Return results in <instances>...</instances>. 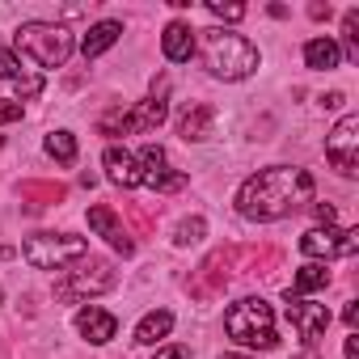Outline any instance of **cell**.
<instances>
[{"label":"cell","instance_id":"1","mask_svg":"<svg viewBox=\"0 0 359 359\" xmlns=\"http://www.w3.org/2000/svg\"><path fill=\"white\" fill-rule=\"evenodd\" d=\"M313 199V177L300 165H271L237 191V212L245 220H283Z\"/></svg>","mask_w":359,"mask_h":359},{"label":"cell","instance_id":"2","mask_svg":"<svg viewBox=\"0 0 359 359\" xmlns=\"http://www.w3.org/2000/svg\"><path fill=\"white\" fill-rule=\"evenodd\" d=\"M203 34V55L212 76L220 81H245L258 72V47L233 30H199Z\"/></svg>","mask_w":359,"mask_h":359},{"label":"cell","instance_id":"3","mask_svg":"<svg viewBox=\"0 0 359 359\" xmlns=\"http://www.w3.org/2000/svg\"><path fill=\"white\" fill-rule=\"evenodd\" d=\"M224 330L229 338H237L241 346H258V351H275L279 334H275V313L262 296H245L224 313Z\"/></svg>","mask_w":359,"mask_h":359},{"label":"cell","instance_id":"4","mask_svg":"<svg viewBox=\"0 0 359 359\" xmlns=\"http://www.w3.org/2000/svg\"><path fill=\"white\" fill-rule=\"evenodd\" d=\"M13 39H18V51L26 60H34L39 68H64L72 47H76L72 34L64 26H55V22H26Z\"/></svg>","mask_w":359,"mask_h":359},{"label":"cell","instance_id":"5","mask_svg":"<svg viewBox=\"0 0 359 359\" xmlns=\"http://www.w3.org/2000/svg\"><path fill=\"white\" fill-rule=\"evenodd\" d=\"M22 254L34 271H64L68 262L89 258V241L72 233H39V237H26Z\"/></svg>","mask_w":359,"mask_h":359},{"label":"cell","instance_id":"6","mask_svg":"<svg viewBox=\"0 0 359 359\" xmlns=\"http://www.w3.org/2000/svg\"><path fill=\"white\" fill-rule=\"evenodd\" d=\"M114 287V266L106 258H81L76 271H64V279L55 283V300L64 304H76V300H89V296H102Z\"/></svg>","mask_w":359,"mask_h":359},{"label":"cell","instance_id":"7","mask_svg":"<svg viewBox=\"0 0 359 359\" xmlns=\"http://www.w3.org/2000/svg\"><path fill=\"white\" fill-rule=\"evenodd\" d=\"M165 114H169V102H165V89L161 93H152V97H144L140 106H131V110H110V114H102L97 118V131L102 135H144V131H156L161 123H165Z\"/></svg>","mask_w":359,"mask_h":359},{"label":"cell","instance_id":"8","mask_svg":"<svg viewBox=\"0 0 359 359\" xmlns=\"http://www.w3.org/2000/svg\"><path fill=\"white\" fill-rule=\"evenodd\" d=\"M325 161L342 177H355L359 173V114H342L338 127L325 135Z\"/></svg>","mask_w":359,"mask_h":359},{"label":"cell","instance_id":"9","mask_svg":"<svg viewBox=\"0 0 359 359\" xmlns=\"http://www.w3.org/2000/svg\"><path fill=\"white\" fill-rule=\"evenodd\" d=\"M135 165H140V182L152 187L156 195H173V191L187 187V173L182 169H169V156H165L161 144H144L140 156H135Z\"/></svg>","mask_w":359,"mask_h":359},{"label":"cell","instance_id":"10","mask_svg":"<svg viewBox=\"0 0 359 359\" xmlns=\"http://www.w3.org/2000/svg\"><path fill=\"white\" fill-rule=\"evenodd\" d=\"M300 250L309 258H351L359 250V229H334V224L309 229L300 237Z\"/></svg>","mask_w":359,"mask_h":359},{"label":"cell","instance_id":"11","mask_svg":"<svg viewBox=\"0 0 359 359\" xmlns=\"http://www.w3.org/2000/svg\"><path fill=\"white\" fill-rule=\"evenodd\" d=\"M287 321L304 338V346H317V338H325V330H330V309L317 300H304V296H287Z\"/></svg>","mask_w":359,"mask_h":359},{"label":"cell","instance_id":"12","mask_svg":"<svg viewBox=\"0 0 359 359\" xmlns=\"http://www.w3.org/2000/svg\"><path fill=\"white\" fill-rule=\"evenodd\" d=\"M229 262H233L229 250L208 254L203 266L191 275V296H195V300H216V296H224V287H229Z\"/></svg>","mask_w":359,"mask_h":359},{"label":"cell","instance_id":"13","mask_svg":"<svg viewBox=\"0 0 359 359\" xmlns=\"http://www.w3.org/2000/svg\"><path fill=\"white\" fill-rule=\"evenodd\" d=\"M89 229H93V233H97V237H102L110 250H118L123 258H131V254H135V241H131V233L123 229V220H118V216H114L106 203H93V208H89Z\"/></svg>","mask_w":359,"mask_h":359},{"label":"cell","instance_id":"14","mask_svg":"<svg viewBox=\"0 0 359 359\" xmlns=\"http://www.w3.org/2000/svg\"><path fill=\"white\" fill-rule=\"evenodd\" d=\"M0 81L18 85V102H30V97L43 93V76H30L26 64L18 60V51H9V47H0Z\"/></svg>","mask_w":359,"mask_h":359},{"label":"cell","instance_id":"15","mask_svg":"<svg viewBox=\"0 0 359 359\" xmlns=\"http://www.w3.org/2000/svg\"><path fill=\"white\" fill-rule=\"evenodd\" d=\"M102 165H106V177H110L114 187H123V191L140 187V165H135V156H131L127 148L110 144V148H106V156H102Z\"/></svg>","mask_w":359,"mask_h":359},{"label":"cell","instance_id":"16","mask_svg":"<svg viewBox=\"0 0 359 359\" xmlns=\"http://www.w3.org/2000/svg\"><path fill=\"white\" fill-rule=\"evenodd\" d=\"M114 330H118V321H114L106 309H97V304H89V309H81V313H76V334H81V338H89L93 346L110 342V338H114Z\"/></svg>","mask_w":359,"mask_h":359},{"label":"cell","instance_id":"17","mask_svg":"<svg viewBox=\"0 0 359 359\" xmlns=\"http://www.w3.org/2000/svg\"><path fill=\"white\" fill-rule=\"evenodd\" d=\"M161 51H165V60H173V64H187V60L195 55V30H191L187 22H169L165 34H161Z\"/></svg>","mask_w":359,"mask_h":359},{"label":"cell","instance_id":"18","mask_svg":"<svg viewBox=\"0 0 359 359\" xmlns=\"http://www.w3.org/2000/svg\"><path fill=\"white\" fill-rule=\"evenodd\" d=\"M212 127H216V110L212 106H191L187 114H182V123H177V135H182L187 144H203V140H212Z\"/></svg>","mask_w":359,"mask_h":359},{"label":"cell","instance_id":"19","mask_svg":"<svg viewBox=\"0 0 359 359\" xmlns=\"http://www.w3.org/2000/svg\"><path fill=\"white\" fill-rule=\"evenodd\" d=\"M169 330H173V313H169V309H152V313L140 317L135 342H140V346H156L161 338H169Z\"/></svg>","mask_w":359,"mask_h":359},{"label":"cell","instance_id":"20","mask_svg":"<svg viewBox=\"0 0 359 359\" xmlns=\"http://www.w3.org/2000/svg\"><path fill=\"white\" fill-rule=\"evenodd\" d=\"M118 34H123L118 22H97V26H89V34L81 39V55H85V60H97L102 51H110V47L118 43Z\"/></svg>","mask_w":359,"mask_h":359},{"label":"cell","instance_id":"21","mask_svg":"<svg viewBox=\"0 0 359 359\" xmlns=\"http://www.w3.org/2000/svg\"><path fill=\"white\" fill-rule=\"evenodd\" d=\"M304 64L317 68V72H330V68L342 64V47H338L330 34H325V39H309V43H304Z\"/></svg>","mask_w":359,"mask_h":359},{"label":"cell","instance_id":"22","mask_svg":"<svg viewBox=\"0 0 359 359\" xmlns=\"http://www.w3.org/2000/svg\"><path fill=\"white\" fill-rule=\"evenodd\" d=\"M325 283H330L325 262H304V266L296 271V283L287 287V296H304V292H317V287H325Z\"/></svg>","mask_w":359,"mask_h":359},{"label":"cell","instance_id":"23","mask_svg":"<svg viewBox=\"0 0 359 359\" xmlns=\"http://www.w3.org/2000/svg\"><path fill=\"white\" fill-rule=\"evenodd\" d=\"M47 156H55L60 165H72L76 161V135L72 131H51L47 135Z\"/></svg>","mask_w":359,"mask_h":359},{"label":"cell","instance_id":"24","mask_svg":"<svg viewBox=\"0 0 359 359\" xmlns=\"http://www.w3.org/2000/svg\"><path fill=\"white\" fill-rule=\"evenodd\" d=\"M203 237H208V220H203V216H187L182 224L173 229V245H182V250H187V245H199Z\"/></svg>","mask_w":359,"mask_h":359},{"label":"cell","instance_id":"25","mask_svg":"<svg viewBox=\"0 0 359 359\" xmlns=\"http://www.w3.org/2000/svg\"><path fill=\"white\" fill-rule=\"evenodd\" d=\"M208 13L220 18V22H241L245 18V5H224V0H208Z\"/></svg>","mask_w":359,"mask_h":359},{"label":"cell","instance_id":"26","mask_svg":"<svg viewBox=\"0 0 359 359\" xmlns=\"http://www.w3.org/2000/svg\"><path fill=\"white\" fill-rule=\"evenodd\" d=\"M342 34H346V43H351V55H359V13H355V9L342 18Z\"/></svg>","mask_w":359,"mask_h":359},{"label":"cell","instance_id":"27","mask_svg":"<svg viewBox=\"0 0 359 359\" xmlns=\"http://www.w3.org/2000/svg\"><path fill=\"white\" fill-rule=\"evenodd\" d=\"M18 118H22V102L0 97V123H18Z\"/></svg>","mask_w":359,"mask_h":359},{"label":"cell","instance_id":"28","mask_svg":"<svg viewBox=\"0 0 359 359\" xmlns=\"http://www.w3.org/2000/svg\"><path fill=\"white\" fill-rule=\"evenodd\" d=\"M313 212H317V220H321V224H334V220H338V212H334L330 203H317Z\"/></svg>","mask_w":359,"mask_h":359},{"label":"cell","instance_id":"29","mask_svg":"<svg viewBox=\"0 0 359 359\" xmlns=\"http://www.w3.org/2000/svg\"><path fill=\"white\" fill-rule=\"evenodd\" d=\"M156 359H191V351H187V346H165Z\"/></svg>","mask_w":359,"mask_h":359},{"label":"cell","instance_id":"30","mask_svg":"<svg viewBox=\"0 0 359 359\" xmlns=\"http://www.w3.org/2000/svg\"><path fill=\"white\" fill-rule=\"evenodd\" d=\"M342 351H346V359H359V338H355V330H351V338H346Z\"/></svg>","mask_w":359,"mask_h":359},{"label":"cell","instance_id":"31","mask_svg":"<svg viewBox=\"0 0 359 359\" xmlns=\"http://www.w3.org/2000/svg\"><path fill=\"white\" fill-rule=\"evenodd\" d=\"M342 317H346V325L355 330V325H359V304H346V313H342Z\"/></svg>","mask_w":359,"mask_h":359},{"label":"cell","instance_id":"32","mask_svg":"<svg viewBox=\"0 0 359 359\" xmlns=\"http://www.w3.org/2000/svg\"><path fill=\"white\" fill-rule=\"evenodd\" d=\"M342 106V93H325V110H338Z\"/></svg>","mask_w":359,"mask_h":359},{"label":"cell","instance_id":"33","mask_svg":"<svg viewBox=\"0 0 359 359\" xmlns=\"http://www.w3.org/2000/svg\"><path fill=\"white\" fill-rule=\"evenodd\" d=\"M300 359H317V351H313V346H309V351H304V355H300Z\"/></svg>","mask_w":359,"mask_h":359},{"label":"cell","instance_id":"34","mask_svg":"<svg viewBox=\"0 0 359 359\" xmlns=\"http://www.w3.org/2000/svg\"><path fill=\"white\" fill-rule=\"evenodd\" d=\"M220 359H250V355H220Z\"/></svg>","mask_w":359,"mask_h":359}]
</instances>
